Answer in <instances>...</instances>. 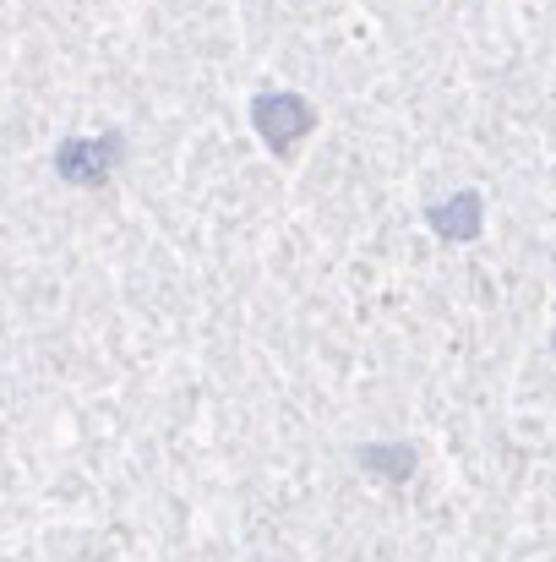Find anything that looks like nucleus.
Returning <instances> with one entry per match:
<instances>
[{
    "instance_id": "nucleus-2",
    "label": "nucleus",
    "mask_w": 556,
    "mask_h": 562,
    "mask_svg": "<svg viewBox=\"0 0 556 562\" xmlns=\"http://www.w3.org/2000/svg\"><path fill=\"white\" fill-rule=\"evenodd\" d=\"M431 224H436L442 235H458V240H464V235H475V229H480V196H469V191H464V196H453V202L431 207Z\"/></svg>"
},
{
    "instance_id": "nucleus-1",
    "label": "nucleus",
    "mask_w": 556,
    "mask_h": 562,
    "mask_svg": "<svg viewBox=\"0 0 556 562\" xmlns=\"http://www.w3.org/2000/svg\"><path fill=\"white\" fill-rule=\"evenodd\" d=\"M251 115H257V132H262V143L268 148H295L306 132H311V110L295 99V93H262L257 104H251Z\"/></svg>"
}]
</instances>
